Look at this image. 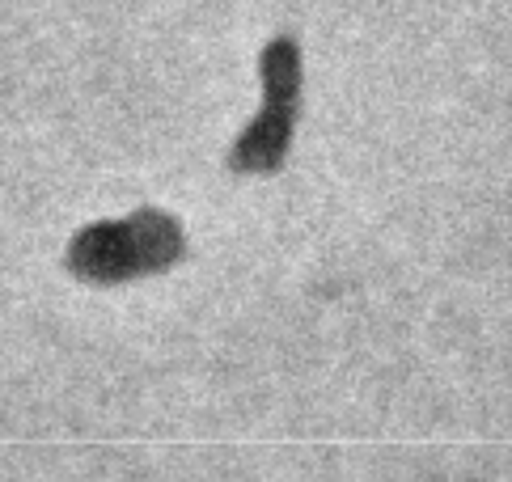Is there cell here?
<instances>
[{
  "instance_id": "obj_1",
  "label": "cell",
  "mask_w": 512,
  "mask_h": 482,
  "mask_svg": "<svg viewBox=\"0 0 512 482\" xmlns=\"http://www.w3.org/2000/svg\"><path fill=\"white\" fill-rule=\"evenodd\" d=\"M174 254H178V229L166 216H132L123 225L89 229L77 241V250H72V263L89 280H123V275L161 267Z\"/></svg>"
}]
</instances>
